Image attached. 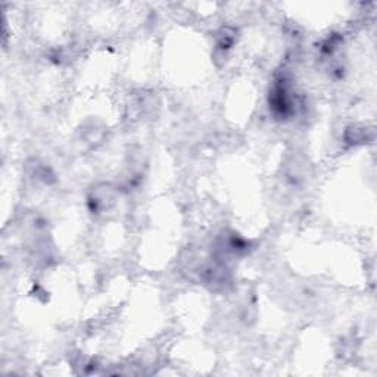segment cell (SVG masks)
Returning <instances> with one entry per match:
<instances>
[{
  "mask_svg": "<svg viewBox=\"0 0 377 377\" xmlns=\"http://www.w3.org/2000/svg\"><path fill=\"white\" fill-rule=\"evenodd\" d=\"M115 189H112L109 185L98 186L89 198L90 208L93 212H105L109 211L111 207L115 203Z\"/></svg>",
  "mask_w": 377,
  "mask_h": 377,
  "instance_id": "obj_1",
  "label": "cell"
}]
</instances>
